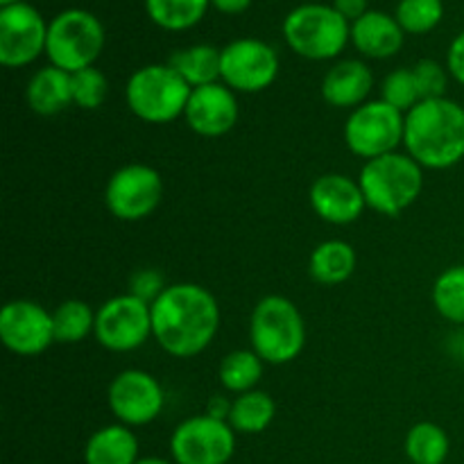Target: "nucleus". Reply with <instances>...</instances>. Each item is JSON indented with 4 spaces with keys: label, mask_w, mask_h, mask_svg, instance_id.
<instances>
[{
    "label": "nucleus",
    "mask_w": 464,
    "mask_h": 464,
    "mask_svg": "<svg viewBox=\"0 0 464 464\" xmlns=\"http://www.w3.org/2000/svg\"><path fill=\"white\" fill-rule=\"evenodd\" d=\"M220 329V306L199 284H172L152 304V338L175 358L199 356Z\"/></svg>",
    "instance_id": "nucleus-1"
},
{
    "label": "nucleus",
    "mask_w": 464,
    "mask_h": 464,
    "mask_svg": "<svg viewBox=\"0 0 464 464\" xmlns=\"http://www.w3.org/2000/svg\"><path fill=\"white\" fill-rule=\"evenodd\" d=\"M406 152L426 170H449L464 159V107L451 98L421 100L406 113Z\"/></svg>",
    "instance_id": "nucleus-2"
},
{
    "label": "nucleus",
    "mask_w": 464,
    "mask_h": 464,
    "mask_svg": "<svg viewBox=\"0 0 464 464\" xmlns=\"http://www.w3.org/2000/svg\"><path fill=\"white\" fill-rule=\"evenodd\" d=\"M367 208L381 216H401L424 190V168L408 152H392L365 161L358 175Z\"/></svg>",
    "instance_id": "nucleus-3"
},
{
    "label": "nucleus",
    "mask_w": 464,
    "mask_h": 464,
    "mask_svg": "<svg viewBox=\"0 0 464 464\" xmlns=\"http://www.w3.org/2000/svg\"><path fill=\"white\" fill-rule=\"evenodd\" d=\"M249 343L267 365H288L306 347V324L284 295H267L249 317Z\"/></svg>",
    "instance_id": "nucleus-4"
},
{
    "label": "nucleus",
    "mask_w": 464,
    "mask_h": 464,
    "mask_svg": "<svg viewBox=\"0 0 464 464\" xmlns=\"http://www.w3.org/2000/svg\"><path fill=\"white\" fill-rule=\"evenodd\" d=\"M193 89L170 63H148L127 80L125 100L130 111L150 125H168L181 118Z\"/></svg>",
    "instance_id": "nucleus-5"
},
{
    "label": "nucleus",
    "mask_w": 464,
    "mask_h": 464,
    "mask_svg": "<svg viewBox=\"0 0 464 464\" xmlns=\"http://www.w3.org/2000/svg\"><path fill=\"white\" fill-rule=\"evenodd\" d=\"M284 39L293 53L311 62L335 59L352 39V25L334 5L306 3L284 18Z\"/></svg>",
    "instance_id": "nucleus-6"
},
{
    "label": "nucleus",
    "mask_w": 464,
    "mask_h": 464,
    "mask_svg": "<svg viewBox=\"0 0 464 464\" xmlns=\"http://www.w3.org/2000/svg\"><path fill=\"white\" fill-rule=\"evenodd\" d=\"M104 48V27L86 9H66L48 23L45 54L50 66L66 72L91 68Z\"/></svg>",
    "instance_id": "nucleus-7"
},
{
    "label": "nucleus",
    "mask_w": 464,
    "mask_h": 464,
    "mask_svg": "<svg viewBox=\"0 0 464 464\" xmlns=\"http://www.w3.org/2000/svg\"><path fill=\"white\" fill-rule=\"evenodd\" d=\"M406 131V113L390 107L383 100H367L349 113L344 122V143L349 152L372 161L397 152L403 143Z\"/></svg>",
    "instance_id": "nucleus-8"
},
{
    "label": "nucleus",
    "mask_w": 464,
    "mask_h": 464,
    "mask_svg": "<svg viewBox=\"0 0 464 464\" xmlns=\"http://www.w3.org/2000/svg\"><path fill=\"white\" fill-rule=\"evenodd\" d=\"M95 340L113 353H130L152 338V304L131 293L107 299L95 311Z\"/></svg>",
    "instance_id": "nucleus-9"
},
{
    "label": "nucleus",
    "mask_w": 464,
    "mask_h": 464,
    "mask_svg": "<svg viewBox=\"0 0 464 464\" xmlns=\"http://www.w3.org/2000/svg\"><path fill=\"white\" fill-rule=\"evenodd\" d=\"M163 199V177L145 163H127L118 168L104 188L109 213L122 222H139L152 216Z\"/></svg>",
    "instance_id": "nucleus-10"
},
{
    "label": "nucleus",
    "mask_w": 464,
    "mask_h": 464,
    "mask_svg": "<svg viewBox=\"0 0 464 464\" xmlns=\"http://www.w3.org/2000/svg\"><path fill=\"white\" fill-rule=\"evenodd\" d=\"M279 75V54L270 44L243 36L222 48L220 82L236 93H261Z\"/></svg>",
    "instance_id": "nucleus-11"
},
{
    "label": "nucleus",
    "mask_w": 464,
    "mask_h": 464,
    "mask_svg": "<svg viewBox=\"0 0 464 464\" xmlns=\"http://www.w3.org/2000/svg\"><path fill=\"white\" fill-rule=\"evenodd\" d=\"M236 451V430L229 421L204 415L188 417L170 438L175 464H229Z\"/></svg>",
    "instance_id": "nucleus-12"
},
{
    "label": "nucleus",
    "mask_w": 464,
    "mask_h": 464,
    "mask_svg": "<svg viewBox=\"0 0 464 464\" xmlns=\"http://www.w3.org/2000/svg\"><path fill=\"white\" fill-rule=\"evenodd\" d=\"M109 408L118 424L148 426L161 415L166 392L157 376L143 370H125L113 376L107 392Z\"/></svg>",
    "instance_id": "nucleus-13"
},
{
    "label": "nucleus",
    "mask_w": 464,
    "mask_h": 464,
    "mask_svg": "<svg viewBox=\"0 0 464 464\" xmlns=\"http://www.w3.org/2000/svg\"><path fill=\"white\" fill-rule=\"evenodd\" d=\"M48 23L27 3L0 9V63L23 68L45 53Z\"/></svg>",
    "instance_id": "nucleus-14"
},
{
    "label": "nucleus",
    "mask_w": 464,
    "mask_h": 464,
    "mask_svg": "<svg viewBox=\"0 0 464 464\" xmlns=\"http://www.w3.org/2000/svg\"><path fill=\"white\" fill-rule=\"evenodd\" d=\"M0 340L16 356H39L54 343L53 313L32 299H12L0 311Z\"/></svg>",
    "instance_id": "nucleus-15"
},
{
    "label": "nucleus",
    "mask_w": 464,
    "mask_h": 464,
    "mask_svg": "<svg viewBox=\"0 0 464 464\" xmlns=\"http://www.w3.org/2000/svg\"><path fill=\"white\" fill-rule=\"evenodd\" d=\"M238 116L240 107L236 91H231L222 82H216V84L193 89L184 121L195 134L204 139H218L234 130Z\"/></svg>",
    "instance_id": "nucleus-16"
},
{
    "label": "nucleus",
    "mask_w": 464,
    "mask_h": 464,
    "mask_svg": "<svg viewBox=\"0 0 464 464\" xmlns=\"http://www.w3.org/2000/svg\"><path fill=\"white\" fill-rule=\"evenodd\" d=\"M308 199L320 220L338 227L356 222L367 208L358 179L340 172H326L317 177L308 190Z\"/></svg>",
    "instance_id": "nucleus-17"
},
{
    "label": "nucleus",
    "mask_w": 464,
    "mask_h": 464,
    "mask_svg": "<svg viewBox=\"0 0 464 464\" xmlns=\"http://www.w3.org/2000/svg\"><path fill=\"white\" fill-rule=\"evenodd\" d=\"M374 89L372 68L361 59H343L326 71L322 80V98L335 109H358Z\"/></svg>",
    "instance_id": "nucleus-18"
},
{
    "label": "nucleus",
    "mask_w": 464,
    "mask_h": 464,
    "mask_svg": "<svg viewBox=\"0 0 464 464\" xmlns=\"http://www.w3.org/2000/svg\"><path fill=\"white\" fill-rule=\"evenodd\" d=\"M403 27L394 16L370 9L352 23V44L372 59L394 57L403 48Z\"/></svg>",
    "instance_id": "nucleus-19"
},
{
    "label": "nucleus",
    "mask_w": 464,
    "mask_h": 464,
    "mask_svg": "<svg viewBox=\"0 0 464 464\" xmlns=\"http://www.w3.org/2000/svg\"><path fill=\"white\" fill-rule=\"evenodd\" d=\"M27 107L39 116H57L72 104L71 72L57 66L39 68L30 77L25 89Z\"/></svg>",
    "instance_id": "nucleus-20"
},
{
    "label": "nucleus",
    "mask_w": 464,
    "mask_h": 464,
    "mask_svg": "<svg viewBox=\"0 0 464 464\" xmlns=\"http://www.w3.org/2000/svg\"><path fill=\"white\" fill-rule=\"evenodd\" d=\"M139 460V440L125 424L102 426L84 447L86 464H136Z\"/></svg>",
    "instance_id": "nucleus-21"
},
{
    "label": "nucleus",
    "mask_w": 464,
    "mask_h": 464,
    "mask_svg": "<svg viewBox=\"0 0 464 464\" xmlns=\"http://www.w3.org/2000/svg\"><path fill=\"white\" fill-rule=\"evenodd\" d=\"M356 249L344 240H324L313 249L308 272L322 285H340L356 270Z\"/></svg>",
    "instance_id": "nucleus-22"
},
{
    "label": "nucleus",
    "mask_w": 464,
    "mask_h": 464,
    "mask_svg": "<svg viewBox=\"0 0 464 464\" xmlns=\"http://www.w3.org/2000/svg\"><path fill=\"white\" fill-rule=\"evenodd\" d=\"M220 54L222 50L216 45L198 44L172 53L168 63L188 82L190 89H199L220 82Z\"/></svg>",
    "instance_id": "nucleus-23"
},
{
    "label": "nucleus",
    "mask_w": 464,
    "mask_h": 464,
    "mask_svg": "<svg viewBox=\"0 0 464 464\" xmlns=\"http://www.w3.org/2000/svg\"><path fill=\"white\" fill-rule=\"evenodd\" d=\"M276 415V403L263 390H249V392L238 394L234 399L229 415V426L236 433L243 435H256L263 433L267 426L275 421Z\"/></svg>",
    "instance_id": "nucleus-24"
},
{
    "label": "nucleus",
    "mask_w": 464,
    "mask_h": 464,
    "mask_svg": "<svg viewBox=\"0 0 464 464\" xmlns=\"http://www.w3.org/2000/svg\"><path fill=\"white\" fill-rule=\"evenodd\" d=\"M218 379L222 388L231 394H245L249 390H256L263 379V361L254 349H236L229 352L220 361L218 367Z\"/></svg>",
    "instance_id": "nucleus-25"
},
{
    "label": "nucleus",
    "mask_w": 464,
    "mask_h": 464,
    "mask_svg": "<svg viewBox=\"0 0 464 464\" xmlns=\"http://www.w3.org/2000/svg\"><path fill=\"white\" fill-rule=\"evenodd\" d=\"M451 451V440L442 426L420 421L406 435V456L412 464H444Z\"/></svg>",
    "instance_id": "nucleus-26"
},
{
    "label": "nucleus",
    "mask_w": 464,
    "mask_h": 464,
    "mask_svg": "<svg viewBox=\"0 0 464 464\" xmlns=\"http://www.w3.org/2000/svg\"><path fill=\"white\" fill-rule=\"evenodd\" d=\"M211 0H145V12L168 32L190 30L207 14Z\"/></svg>",
    "instance_id": "nucleus-27"
},
{
    "label": "nucleus",
    "mask_w": 464,
    "mask_h": 464,
    "mask_svg": "<svg viewBox=\"0 0 464 464\" xmlns=\"http://www.w3.org/2000/svg\"><path fill=\"white\" fill-rule=\"evenodd\" d=\"M54 343L77 344L95 334V311L82 299H66L53 311Z\"/></svg>",
    "instance_id": "nucleus-28"
},
{
    "label": "nucleus",
    "mask_w": 464,
    "mask_h": 464,
    "mask_svg": "<svg viewBox=\"0 0 464 464\" xmlns=\"http://www.w3.org/2000/svg\"><path fill=\"white\" fill-rule=\"evenodd\" d=\"M435 311L451 324H464V266L447 267L433 284Z\"/></svg>",
    "instance_id": "nucleus-29"
},
{
    "label": "nucleus",
    "mask_w": 464,
    "mask_h": 464,
    "mask_svg": "<svg viewBox=\"0 0 464 464\" xmlns=\"http://www.w3.org/2000/svg\"><path fill=\"white\" fill-rule=\"evenodd\" d=\"M444 16L442 0H399L394 18L408 34H426L435 30Z\"/></svg>",
    "instance_id": "nucleus-30"
},
{
    "label": "nucleus",
    "mask_w": 464,
    "mask_h": 464,
    "mask_svg": "<svg viewBox=\"0 0 464 464\" xmlns=\"http://www.w3.org/2000/svg\"><path fill=\"white\" fill-rule=\"evenodd\" d=\"M72 77V104L80 109L93 111L104 104L109 95V80L100 68L91 66L84 71L71 72Z\"/></svg>",
    "instance_id": "nucleus-31"
},
{
    "label": "nucleus",
    "mask_w": 464,
    "mask_h": 464,
    "mask_svg": "<svg viewBox=\"0 0 464 464\" xmlns=\"http://www.w3.org/2000/svg\"><path fill=\"white\" fill-rule=\"evenodd\" d=\"M381 100L401 113H408L417 102H421L412 68H397L390 72L381 86Z\"/></svg>",
    "instance_id": "nucleus-32"
},
{
    "label": "nucleus",
    "mask_w": 464,
    "mask_h": 464,
    "mask_svg": "<svg viewBox=\"0 0 464 464\" xmlns=\"http://www.w3.org/2000/svg\"><path fill=\"white\" fill-rule=\"evenodd\" d=\"M415 72L417 91H420V100H438L447 98L449 86V71L435 59H420L412 66Z\"/></svg>",
    "instance_id": "nucleus-33"
},
{
    "label": "nucleus",
    "mask_w": 464,
    "mask_h": 464,
    "mask_svg": "<svg viewBox=\"0 0 464 464\" xmlns=\"http://www.w3.org/2000/svg\"><path fill=\"white\" fill-rule=\"evenodd\" d=\"M166 288L168 285H166V279H163V275L159 270H152V267H150V270L134 272L130 279V293L148 304L157 302Z\"/></svg>",
    "instance_id": "nucleus-34"
},
{
    "label": "nucleus",
    "mask_w": 464,
    "mask_h": 464,
    "mask_svg": "<svg viewBox=\"0 0 464 464\" xmlns=\"http://www.w3.org/2000/svg\"><path fill=\"white\" fill-rule=\"evenodd\" d=\"M447 71L458 84L464 86V30L453 39L447 53Z\"/></svg>",
    "instance_id": "nucleus-35"
},
{
    "label": "nucleus",
    "mask_w": 464,
    "mask_h": 464,
    "mask_svg": "<svg viewBox=\"0 0 464 464\" xmlns=\"http://www.w3.org/2000/svg\"><path fill=\"white\" fill-rule=\"evenodd\" d=\"M334 7L343 14L347 21H358L362 14H367V0H334Z\"/></svg>",
    "instance_id": "nucleus-36"
},
{
    "label": "nucleus",
    "mask_w": 464,
    "mask_h": 464,
    "mask_svg": "<svg viewBox=\"0 0 464 464\" xmlns=\"http://www.w3.org/2000/svg\"><path fill=\"white\" fill-rule=\"evenodd\" d=\"M231 406H234V399L216 394V397H211L207 401V415L216 417V420H222V421H229Z\"/></svg>",
    "instance_id": "nucleus-37"
},
{
    "label": "nucleus",
    "mask_w": 464,
    "mask_h": 464,
    "mask_svg": "<svg viewBox=\"0 0 464 464\" xmlns=\"http://www.w3.org/2000/svg\"><path fill=\"white\" fill-rule=\"evenodd\" d=\"M211 5L222 14H243L252 0H211Z\"/></svg>",
    "instance_id": "nucleus-38"
},
{
    "label": "nucleus",
    "mask_w": 464,
    "mask_h": 464,
    "mask_svg": "<svg viewBox=\"0 0 464 464\" xmlns=\"http://www.w3.org/2000/svg\"><path fill=\"white\" fill-rule=\"evenodd\" d=\"M136 464H172V462H168V460H163V458H140L139 462Z\"/></svg>",
    "instance_id": "nucleus-39"
},
{
    "label": "nucleus",
    "mask_w": 464,
    "mask_h": 464,
    "mask_svg": "<svg viewBox=\"0 0 464 464\" xmlns=\"http://www.w3.org/2000/svg\"><path fill=\"white\" fill-rule=\"evenodd\" d=\"M23 3V0H0V7H9V5Z\"/></svg>",
    "instance_id": "nucleus-40"
},
{
    "label": "nucleus",
    "mask_w": 464,
    "mask_h": 464,
    "mask_svg": "<svg viewBox=\"0 0 464 464\" xmlns=\"http://www.w3.org/2000/svg\"><path fill=\"white\" fill-rule=\"evenodd\" d=\"M460 356H462V361H464V335H462V343H460Z\"/></svg>",
    "instance_id": "nucleus-41"
}]
</instances>
